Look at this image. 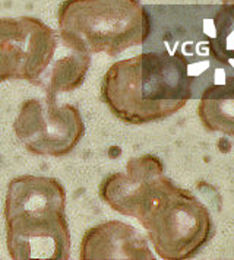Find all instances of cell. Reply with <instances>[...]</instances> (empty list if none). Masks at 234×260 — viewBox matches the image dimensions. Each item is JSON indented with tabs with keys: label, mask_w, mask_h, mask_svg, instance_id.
Segmentation results:
<instances>
[{
	"label": "cell",
	"mask_w": 234,
	"mask_h": 260,
	"mask_svg": "<svg viewBox=\"0 0 234 260\" xmlns=\"http://www.w3.org/2000/svg\"><path fill=\"white\" fill-rule=\"evenodd\" d=\"M198 116L205 129L234 136V78L214 83L203 91Z\"/></svg>",
	"instance_id": "9"
},
{
	"label": "cell",
	"mask_w": 234,
	"mask_h": 260,
	"mask_svg": "<svg viewBox=\"0 0 234 260\" xmlns=\"http://www.w3.org/2000/svg\"><path fill=\"white\" fill-rule=\"evenodd\" d=\"M193 78L180 53L148 51L105 72L101 100L119 120L145 124L170 117L192 98Z\"/></svg>",
	"instance_id": "1"
},
{
	"label": "cell",
	"mask_w": 234,
	"mask_h": 260,
	"mask_svg": "<svg viewBox=\"0 0 234 260\" xmlns=\"http://www.w3.org/2000/svg\"><path fill=\"white\" fill-rule=\"evenodd\" d=\"M160 158L147 154L130 159L126 171L110 174L100 184V198L116 212L139 219L167 184Z\"/></svg>",
	"instance_id": "7"
},
{
	"label": "cell",
	"mask_w": 234,
	"mask_h": 260,
	"mask_svg": "<svg viewBox=\"0 0 234 260\" xmlns=\"http://www.w3.org/2000/svg\"><path fill=\"white\" fill-rule=\"evenodd\" d=\"M222 5H234V0H222Z\"/></svg>",
	"instance_id": "12"
},
{
	"label": "cell",
	"mask_w": 234,
	"mask_h": 260,
	"mask_svg": "<svg viewBox=\"0 0 234 260\" xmlns=\"http://www.w3.org/2000/svg\"><path fill=\"white\" fill-rule=\"evenodd\" d=\"M13 130L30 152L63 156L79 143L85 126L76 107L58 106L56 96L47 94L44 103L37 98L23 103L13 123Z\"/></svg>",
	"instance_id": "6"
},
{
	"label": "cell",
	"mask_w": 234,
	"mask_h": 260,
	"mask_svg": "<svg viewBox=\"0 0 234 260\" xmlns=\"http://www.w3.org/2000/svg\"><path fill=\"white\" fill-rule=\"evenodd\" d=\"M210 51L221 63L234 61V5H222L214 16Z\"/></svg>",
	"instance_id": "11"
},
{
	"label": "cell",
	"mask_w": 234,
	"mask_h": 260,
	"mask_svg": "<svg viewBox=\"0 0 234 260\" xmlns=\"http://www.w3.org/2000/svg\"><path fill=\"white\" fill-rule=\"evenodd\" d=\"M65 46L83 54L117 56L145 43L151 19L138 0H65L57 13Z\"/></svg>",
	"instance_id": "3"
},
{
	"label": "cell",
	"mask_w": 234,
	"mask_h": 260,
	"mask_svg": "<svg viewBox=\"0 0 234 260\" xmlns=\"http://www.w3.org/2000/svg\"><path fill=\"white\" fill-rule=\"evenodd\" d=\"M81 259H155L148 243L130 225L108 221L86 231L81 244Z\"/></svg>",
	"instance_id": "8"
},
{
	"label": "cell",
	"mask_w": 234,
	"mask_h": 260,
	"mask_svg": "<svg viewBox=\"0 0 234 260\" xmlns=\"http://www.w3.org/2000/svg\"><path fill=\"white\" fill-rule=\"evenodd\" d=\"M5 221L12 259L70 257L66 191L57 180L44 176L13 178L5 202Z\"/></svg>",
	"instance_id": "2"
},
{
	"label": "cell",
	"mask_w": 234,
	"mask_h": 260,
	"mask_svg": "<svg viewBox=\"0 0 234 260\" xmlns=\"http://www.w3.org/2000/svg\"><path fill=\"white\" fill-rule=\"evenodd\" d=\"M157 254L164 260L193 257L212 236L207 206L189 190L167 181L139 216Z\"/></svg>",
	"instance_id": "4"
},
{
	"label": "cell",
	"mask_w": 234,
	"mask_h": 260,
	"mask_svg": "<svg viewBox=\"0 0 234 260\" xmlns=\"http://www.w3.org/2000/svg\"><path fill=\"white\" fill-rule=\"evenodd\" d=\"M56 48L54 31L40 19L0 18V82H41Z\"/></svg>",
	"instance_id": "5"
},
{
	"label": "cell",
	"mask_w": 234,
	"mask_h": 260,
	"mask_svg": "<svg viewBox=\"0 0 234 260\" xmlns=\"http://www.w3.org/2000/svg\"><path fill=\"white\" fill-rule=\"evenodd\" d=\"M90 64L91 57L88 54L70 50L69 56H62L51 66L47 94L56 96L58 92H69L81 86Z\"/></svg>",
	"instance_id": "10"
}]
</instances>
